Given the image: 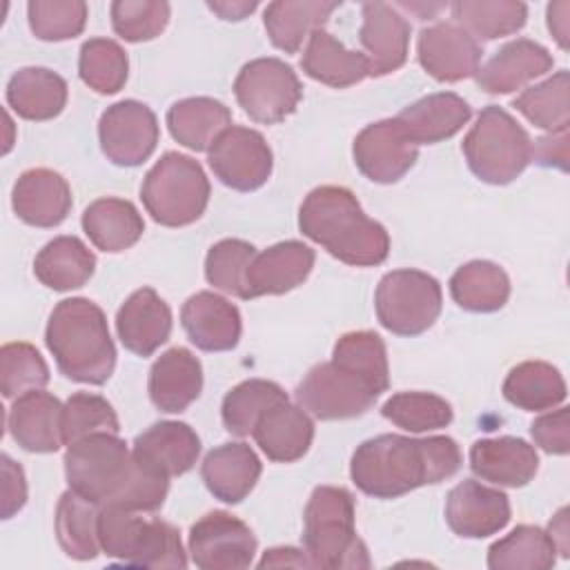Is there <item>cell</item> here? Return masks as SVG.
<instances>
[{"label": "cell", "mask_w": 570, "mask_h": 570, "mask_svg": "<svg viewBox=\"0 0 570 570\" xmlns=\"http://www.w3.org/2000/svg\"><path fill=\"white\" fill-rule=\"evenodd\" d=\"M129 60L125 49L109 38H89L80 47L78 73L98 94H116L125 87Z\"/></svg>", "instance_id": "45"}, {"label": "cell", "mask_w": 570, "mask_h": 570, "mask_svg": "<svg viewBox=\"0 0 570 570\" xmlns=\"http://www.w3.org/2000/svg\"><path fill=\"white\" fill-rule=\"evenodd\" d=\"M530 434L534 443L548 454H568L570 450V412L559 407L554 412L541 414L532 421Z\"/></svg>", "instance_id": "52"}, {"label": "cell", "mask_w": 570, "mask_h": 570, "mask_svg": "<svg viewBox=\"0 0 570 570\" xmlns=\"http://www.w3.org/2000/svg\"><path fill=\"white\" fill-rule=\"evenodd\" d=\"M361 13V45L370 76H385L403 67L410 47V22L385 2H365Z\"/></svg>", "instance_id": "19"}, {"label": "cell", "mask_w": 570, "mask_h": 570, "mask_svg": "<svg viewBox=\"0 0 570 570\" xmlns=\"http://www.w3.org/2000/svg\"><path fill=\"white\" fill-rule=\"evenodd\" d=\"M140 198L156 223L165 227L191 225L209 203V180L198 160L167 151L147 171Z\"/></svg>", "instance_id": "8"}, {"label": "cell", "mask_w": 570, "mask_h": 570, "mask_svg": "<svg viewBox=\"0 0 570 570\" xmlns=\"http://www.w3.org/2000/svg\"><path fill=\"white\" fill-rule=\"evenodd\" d=\"M243 111L263 125H276L296 111L303 87L289 65L278 58H256L243 65L234 80Z\"/></svg>", "instance_id": "10"}, {"label": "cell", "mask_w": 570, "mask_h": 570, "mask_svg": "<svg viewBox=\"0 0 570 570\" xmlns=\"http://www.w3.org/2000/svg\"><path fill=\"white\" fill-rule=\"evenodd\" d=\"M472 116L470 105L452 94H430L407 107H403L394 120L403 129V134L419 145H434L445 138H452Z\"/></svg>", "instance_id": "28"}, {"label": "cell", "mask_w": 570, "mask_h": 570, "mask_svg": "<svg viewBox=\"0 0 570 570\" xmlns=\"http://www.w3.org/2000/svg\"><path fill=\"white\" fill-rule=\"evenodd\" d=\"M49 383V367L29 343H4L0 350V390L4 399L42 390Z\"/></svg>", "instance_id": "48"}, {"label": "cell", "mask_w": 570, "mask_h": 570, "mask_svg": "<svg viewBox=\"0 0 570 570\" xmlns=\"http://www.w3.org/2000/svg\"><path fill=\"white\" fill-rule=\"evenodd\" d=\"M298 227L334 258L354 267L381 265L390 254L385 227L363 212L347 187L323 185L312 189L301 205Z\"/></svg>", "instance_id": "3"}, {"label": "cell", "mask_w": 570, "mask_h": 570, "mask_svg": "<svg viewBox=\"0 0 570 570\" xmlns=\"http://www.w3.org/2000/svg\"><path fill=\"white\" fill-rule=\"evenodd\" d=\"M156 114L138 100H120L107 107L98 122L100 149L114 165L136 167L145 163L158 145Z\"/></svg>", "instance_id": "14"}, {"label": "cell", "mask_w": 570, "mask_h": 570, "mask_svg": "<svg viewBox=\"0 0 570 570\" xmlns=\"http://www.w3.org/2000/svg\"><path fill=\"white\" fill-rule=\"evenodd\" d=\"M461 461V450L450 436L379 434L354 450L350 476L367 497L396 499L421 485L450 479L459 472Z\"/></svg>", "instance_id": "2"}, {"label": "cell", "mask_w": 570, "mask_h": 570, "mask_svg": "<svg viewBox=\"0 0 570 570\" xmlns=\"http://www.w3.org/2000/svg\"><path fill=\"white\" fill-rule=\"evenodd\" d=\"M314 249L301 240H283L256 252L245 274L243 298L285 294L298 287L314 267Z\"/></svg>", "instance_id": "18"}, {"label": "cell", "mask_w": 570, "mask_h": 570, "mask_svg": "<svg viewBox=\"0 0 570 570\" xmlns=\"http://www.w3.org/2000/svg\"><path fill=\"white\" fill-rule=\"evenodd\" d=\"M147 390L160 412H185L200 396L203 365L189 350L171 347L154 361Z\"/></svg>", "instance_id": "27"}, {"label": "cell", "mask_w": 570, "mask_h": 570, "mask_svg": "<svg viewBox=\"0 0 570 570\" xmlns=\"http://www.w3.org/2000/svg\"><path fill=\"white\" fill-rule=\"evenodd\" d=\"M116 330L129 352L149 356L171 334V309L151 287H140L120 305Z\"/></svg>", "instance_id": "24"}, {"label": "cell", "mask_w": 570, "mask_h": 570, "mask_svg": "<svg viewBox=\"0 0 570 570\" xmlns=\"http://www.w3.org/2000/svg\"><path fill=\"white\" fill-rule=\"evenodd\" d=\"M512 107L521 111L532 125L548 129L550 134L568 131L570 125V76L566 69L557 71L548 80L528 87L512 100Z\"/></svg>", "instance_id": "43"}, {"label": "cell", "mask_w": 570, "mask_h": 570, "mask_svg": "<svg viewBox=\"0 0 570 570\" xmlns=\"http://www.w3.org/2000/svg\"><path fill=\"white\" fill-rule=\"evenodd\" d=\"M303 548L312 568H370L354 528V497L345 488L318 485L303 514Z\"/></svg>", "instance_id": "5"}, {"label": "cell", "mask_w": 570, "mask_h": 570, "mask_svg": "<svg viewBox=\"0 0 570 570\" xmlns=\"http://www.w3.org/2000/svg\"><path fill=\"white\" fill-rule=\"evenodd\" d=\"M381 414L407 432H430L452 423V405L430 392H399L390 396Z\"/></svg>", "instance_id": "46"}, {"label": "cell", "mask_w": 570, "mask_h": 570, "mask_svg": "<svg viewBox=\"0 0 570 570\" xmlns=\"http://www.w3.org/2000/svg\"><path fill=\"white\" fill-rule=\"evenodd\" d=\"M100 550L138 568H185L187 554L178 530L163 519H142L134 510L105 505L98 514Z\"/></svg>", "instance_id": "6"}, {"label": "cell", "mask_w": 570, "mask_h": 570, "mask_svg": "<svg viewBox=\"0 0 570 570\" xmlns=\"http://www.w3.org/2000/svg\"><path fill=\"white\" fill-rule=\"evenodd\" d=\"M452 16L474 40H494L510 36L525 24L528 7L517 0H459L452 2Z\"/></svg>", "instance_id": "41"}, {"label": "cell", "mask_w": 570, "mask_h": 570, "mask_svg": "<svg viewBox=\"0 0 570 570\" xmlns=\"http://www.w3.org/2000/svg\"><path fill=\"white\" fill-rule=\"evenodd\" d=\"M256 546L249 525L223 510L207 512L189 530V557L203 570L247 568Z\"/></svg>", "instance_id": "13"}, {"label": "cell", "mask_w": 570, "mask_h": 570, "mask_svg": "<svg viewBox=\"0 0 570 570\" xmlns=\"http://www.w3.org/2000/svg\"><path fill=\"white\" fill-rule=\"evenodd\" d=\"M503 396L519 410L543 412L566 401V381L561 372L546 361H523L508 372Z\"/></svg>", "instance_id": "37"}, {"label": "cell", "mask_w": 570, "mask_h": 570, "mask_svg": "<svg viewBox=\"0 0 570 570\" xmlns=\"http://www.w3.org/2000/svg\"><path fill=\"white\" fill-rule=\"evenodd\" d=\"M62 403L42 390L20 394L7 414L13 441L27 452H56L62 441Z\"/></svg>", "instance_id": "21"}, {"label": "cell", "mask_w": 570, "mask_h": 570, "mask_svg": "<svg viewBox=\"0 0 570 570\" xmlns=\"http://www.w3.org/2000/svg\"><path fill=\"white\" fill-rule=\"evenodd\" d=\"M441 303L439 281L421 269L387 272L374 294L379 323L396 336H416L430 330L441 314Z\"/></svg>", "instance_id": "9"}, {"label": "cell", "mask_w": 570, "mask_h": 570, "mask_svg": "<svg viewBox=\"0 0 570 570\" xmlns=\"http://www.w3.org/2000/svg\"><path fill=\"white\" fill-rule=\"evenodd\" d=\"M379 396L367 381L334 361L314 365L296 387L298 405L321 421L361 416Z\"/></svg>", "instance_id": "11"}, {"label": "cell", "mask_w": 570, "mask_h": 570, "mask_svg": "<svg viewBox=\"0 0 570 570\" xmlns=\"http://www.w3.org/2000/svg\"><path fill=\"white\" fill-rule=\"evenodd\" d=\"M450 530L465 539H483L503 530L510 521L508 494L474 479L454 485L445 499Z\"/></svg>", "instance_id": "17"}, {"label": "cell", "mask_w": 570, "mask_h": 570, "mask_svg": "<svg viewBox=\"0 0 570 570\" xmlns=\"http://www.w3.org/2000/svg\"><path fill=\"white\" fill-rule=\"evenodd\" d=\"M557 561V546L539 525H517L488 550L492 570H548Z\"/></svg>", "instance_id": "40"}, {"label": "cell", "mask_w": 570, "mask_h": 570, "mask_svg": "<svg viewBox=\"0 0 570 570\" xmlns=\"http://www.w3.org/2000/svg\"><path fill=\"white\" fill-rule=\"evenodd\" d=\"M120 423L111 403L100 394L76 392L62 407V441L71 445L91 434H118Z\"/></svg>", "instance_id": "47"}, {"label": "cell", "mask_w": 570, "mask_h": 570, "mask_svg": "<svg viewBox=\"0 0 570 570\" xmlns=\"http://www.w3.org/2000/svg\"><path fill=\"white\" fill-rule=\"evenodd\" d=\"M180 323L189 341L203 352H227L240 338V312L214 292H196L180 309Z\"/></svg>", "instance_id": "20"}, {"label": "cell", "mask_w": 570, "mask_h": 570, "mask_svg": "<svg viewBox=\"0 0 570 570\" xmlns=\"http://www.w3.org/2000/svg\"><path fill=\"white\" fill-rule=\"evenodd\" d=\"M338 2L323 0H278L269 2L263 16L272 45L285 53H296L312 31L323 29Z\"/></svg>", "instance_id": "36"}, {"label": "cell", "mask_w": 570, "mask_h": 570, "mask_svg": "<svg viewBox=\"0 0 570 570\" xmlns=\"http://www.w3.org/2000/svg\"><path fill=\"white\" fill-rule=\"evenodd\" d=\"M352 154L365 178L390 185L401 180L414 167L419 147L403 134L394 118H385L356 134Z\"/></svg>", "instance_id": "15"}, {"label": "cell", "mask_w": 570, "mask_h": 570, "mask_svg": "<svg viewBox=\"0 0 570 570\" xmlns=\"http://www.w3.org/2000/svg\"><path fill=\"white\" fill-rule=\"evenodd\" d=\"M450 294L468 312H497L510 298V278L492 261H470L452 274Z\"/></svg>", "instance_id": "38"}, {"label": "cell", "mask_w": 570, "mask_h": 570, "mask_svg": "<svg viewBox=\"0 0 570 570\" xmlns=\"http://www.w3.org/2000/svg\"><path fill=\"white\" fill-rule=\"evenodd\" d=\"M98 514L100 505L80 497L71 488L60 497L56 505V534L67 557L78 561H91L98 557Z\"/></svg>", "instance_id": "39"}, {"label": "cell", "mask_w": 570, "mask_h": 570, "mask_svg": "<svg viewBox=\"0 0 570 570\" xmlns=\"http://www.w3.org/2000/svg\"><path fill=\"white\" fill-rule=\"evenodd\" d=\"M11 207L27 225L56 227L71 209L69 183L53 169H27L13 185Z\"/></svg>", "instance_id": "22"}, {"label": "cell", "mask_w": 570, "mask_h": 570, "mask_svg": "<svg viewBox=\"0 0 570 570\" xmlns=\"http://www.w3.org/2000/svg\"><path fill=\"white\" fill-rule=\"evenodd\" d=\"M261 568H281V566H294V568H312L305 552L296 548H272L263 554L258 561Z\"/></svg>", "instance_id": "56"}, {"label": "cell", "mask_w": 570, "mask_h": 570, "mask_svg": "<svg viewBox=\"0 0 570 570\" xmlns=\"http://www.w3.org/2000/svg\"><path fill=\"white\" fill-rule=\"evenodd\" d=\"M552 65L554 60L543 45L528 38H517L505 42L474 76L483 91L510 94L548 73Z\"/></svg>", "instance_id": "26"}, {"label": "cell", "mask_w": 570, "mask_h": 570, "mask_svg": "<svg viewBox=\"0 0 570 570\" xmlns=\"http://www.w3.org/2000/svg\"><path fill=\"white\" fill-rule=\"evenodd\" d=\"M134 456L154 472L178 476L194 468L200 454L198 434L180 421H160L134 439Z\"/></svg>", "instance_id": "25"}, {"label": "cell", "mask_w": 570, "mask_h": 570, "mask_svg": "<svg viewBox=\"0 0 570 570\" xmlns=\"http://www.w3.org/2000/svg\"><path fill=\"white\" fill-rule=\"evenodd\" d=\"M483 47L465 29L436 22L419 33L416 56L421 67L439 82H459L479 71Z\"/></svg>", "instance_id": "16"}, {"label": "cell", "mask_w": 570, "mask_h": 570, "mask_svg": "<svg viewBox=\"0 0 570 570\" xmlns=\"http://www.w3.org/2000/svg\"><path fill=\"white\" fill-rule=\"evenodd\" d=\"M281 401H287V394L278 383L265 379L243 381L223 399V425L229 434L249 436L256 421Z\"/></svg>", "instance_id": "42"}, {"label": "cell", "mask_w": 570, "mask_h": 570, "mask_svg": "<svg viewBox=\"0 0 570 570\" xmlns=\"http://www.w3.org/2000/svg\"><path fill=\"white\" fill-rule=\"evenodd\" d=\"M252 436L269 461L292 463L309 450L314 423L301 405L281 401L256 421Z\"/></svg>", "instance_id": "29"}, {"label": "cell", "mask_w": 570, "mask_h": 570, "mask_svg": "<svg viewBox=\"0 0 570 570\" xmlns=\"http://www.w3.org/2000/svg\"><path fill=\"white\" fill-rule=\"evenodd\" d=\"M96 269L94 252L78 236H58L49 240L33 261L36 278L56 292L82 287Z\"/></svg>", "instance_id": "35"}, {"label": "cell", "mask_w": 570, "mask_h": 570, "mask_svg": "<svg viewBox=\"0 0 570 570\" xmlns=\"http://www.w3.org/2000/svg\"><path fill=\"white\" fill-rule=\"evenodd\" d=\"M169 22V4L158 0H116L111 2V27L127 42L151 40Z\"/></svg>", "instance_id": "51"}, {"label": "cell", "mask_w": 570, "mask_h": 570, "mask_svg": "<svg viewBox=\"0 0 570 570\" xmlns=\"http://www.w3.org/2000/svg\"><path fill=\"white\" fill-rule=\"evenodd\" d=\"M27 16L36 38L60 42L82 33L87 4L82 0H31Z\"/></svg>", "instance_id": "50"}, {"label": "cell", "mask_w": 570, "mask_h": 570, "mask_svg": "<svg viewBox=\"0 0 570 570\" xmlns=\"http://www.w3.org/2000/svg\"><path fill=\"white\" fill-rule=\"evenodd\" d=\"M2 519L13 517L27 501V481L18 463L2 454Z\"/></svg>", "instance_id": "53"}, {"label": "cell", "mask_w": 570, "mask_h": 570, "mask_svg": "<svg viewBox=\"0 0 570 570\" xmlns=\"http://www.w3.org/2000/svg\"><path fill=\"white\" fill-rule=\"evenodd\" d=\"M470 171L490 185L512 183L532 160L528 131L501 107L488 105L463 138Z\"/></svg>", "instance_id": "7"}, {"label": "cell", "mask_w": 570, "mask_h": 570, "mask_svg": "<svg viewBox=\"0 0 570 570\" xmlns=\"http://www.w3.org/2000/svg\"><path fill=\"white\" fill-rule=\"evenodd\" d=\"M532 158L539 165H557L559 169H566V160H568V131H559V134H550L539 138L532 145Z\"/></svg>", "instance_id": "54"}, {"label": "cell", "mask_w": 570, "mask_h": 570, "mask_svg": "<svg viewBox=\"0 0 570 570\" xmlns=\"http://www.w3.org/2000/svg\"><path fill=\"white\" fill-rule=\"evenodd\" d=\"M256 256V247L240 238H223L209 247L205 258V278L220 292L243 298L245 274Z\"/></svg>", "instance_id": "49"}, {"label": "cell", "mask_w": 570, "mask_h": 570, "mask_svg": "<svg viewBox=\"0 0 570 570\" xmlns=\"http://www.w3.org/2000/svg\"><path fill=\"white\" fill-rule=\"evenodd\" d=\"M200 476L223 503H240L261 476V461L247 443H223L207 452Z\"/></svg>", "instance_id": "30"}, {"label": "cell", "mask_w": 570, "mask_h": 570, "mask_svg": "<svg viewBox=\"0 0 570 570\" xmlns=\"http://www.w3.org/2000/svg\"><path fill=\"white\" fill-rule=\"evenodd\" d=\"M7 102L24 120H51L67 105V82L51 69L22 67L7 82Z\"/></svg>", "instance_id": "32"}, {"label": "cell", "mask_w": 570, "mask_h": 570, "mask_svg": "<svg viewBox=\"0 0 570 570\" xmlns=\"http://www.w3.org/2000/svg\"><path fill=\"white\" fill-rule=\"evenodd\" d=\"M45 343L58 370L76 383L102 385L116 367L105 312L89 298L60 301L49 316Z\"/></svg>", "instance_id": "4"}, {"label": "cell", "mask_w": 570, "mask_h": 570, "mask_svg": "<svg viewBox=\"0 0 570 570\" xmlns=\"http://www.w3.org/2000/svg\"><path fill=\"white\" fill-rule=\"evenodd\" d=\"M566 514H568V510L561 508L559 514L550 521V528H548V534L554 541L557 552H561L563 557H568V517Z\"/></svg>", "instance_id": "58"}, {"label": "cell", "mask_w": 570, "mask_h": 570, "mask_svg": "<svg viewBox=\"0 0 570 570\" xmlns=\"http://www.w3.org/2000/svg\"><path fill=\"white\" fill-rule=\"evenodd\" d=\"M332 361L347 367L367 381L379 394H383L390 385V367L385 343L376 332L361 330L343 334L332 352Z\"/></svg>", "instance_id": "44"}, {"label": "cell", "mask_w": 570, "mask_h": 570, "mask_svg": "<svg viewBox=\"0 0 570 570\" xmlns=\"http://www.w3.org/2000/svg\"><path fill=\"white\" fill-rule=\"evenodd\" d=\"M232 125V111L214 98L196 96L174 102L167 127L174 140L194 151H209L214 140Z\"/></svg>", "instance_id": "33"}, {"label": "cell", "mask_w": 570, "mask_h": 570, "mask_svg": "<svg viewBox=\"0 0 570 570\" xmlns=\"http://www.w3.org/2000/svg\"><path fill=\"white\" fill-rule=\"evenodd\" d=\"M65 476L73 492L105 505L154 512L165 503L169 476L142 465L122 439L102 432L76 441L65 454Z\"/></svg>", "instance_id": "1"}, {"label": "cell", "mask_w": 570, "mask_h": 570, "mask_svg": "<svg viewBox=\"0 0 570 570\" xmlns=\"http://www.w3.org/2000/svg\"><path fill=\"white\" fill-rule=\"evenodd\" d=\"M303 71L327 85V87H352L370 76V65L365 53L345 49L330 31L316 29L307 38V47L301 58Z\"/></svg>", "instance_id": "31"}, {"label": "cell", "mask_w": 570, "mask_h": 570, "mask_svg": "<svg viewBox=\"0 0 570 570\" xmlns=\"http://www.w3.org/2000/svg\"><path fill=\"white\" fill-rule=\"evenodd\" d=\"M570 2L561 0V2H552L548 4V29L554 36L557 45L561 49H568V31H570Z\"/></svg>", "instance_id": "55"}, {"label": "cell", "mask_w": 570, "mask_h": 570, "mask_svg": "<svg viewBox=\"0 0 570 570\" xmlns=\"http://www.w3.org/2000/svg\"><path fill=\"white\" fill-rule=\"evenodd\" d=\"M470 470L494 485L521 488L534 479L539 454L519 436L481 439L470 448Z\"/></svg>", "instance_id": "23"}, {"label": "cell", "mask_w": 570, "mask_h": 570, "mask_svg": "<svg viewBox=\"0 0 570 570\" xmlns=\"http://www.w3.org/2000/svg\"><path fill=\"white\" fill-rule=\"evenodd\" d=\"M82 229L98 249L116 254L138 243L145 223L129 200L107 196L94 200L82 212Z\"/></svg>", "instance_id": "34"}, {"label": "cell", "mask_w": 570, "mask_h": 570, "mask_svg": "<svg viewBox=\"0 0 570 570\" xmlns=\"http://www.w3.org/2000/svg\"><path fill=\"white\" fill-rule=\"evenodd\" d=\"M207 160L214 176L236 191H254L263 187L274 165L272 149L263 134L240 125H229L214 140Z\"/></svg>", "instance_id": "12"}, {"label": "cell", "mask_w": 570, "mask_h": 570, "mask_svg": "<svg viewBox=\"0 0 570 570\" xmlns=\"http://www.w3.org/2000/svg\"><path fill=\"white\" fill-rule=\"evenodd\" d=\"M207 7L218 13L223 20H243L247 13H252L258 4L256 2H243V0H234V2H207Z\"/></svg>", "instance_id": "57"}]
</instances>
